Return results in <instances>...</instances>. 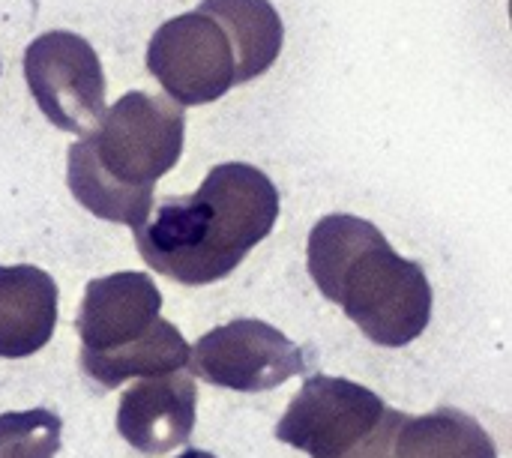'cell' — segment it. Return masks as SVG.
I'll list each match as a JSON object with an SVG mask.
<instances>
[{
	"mask_svg": "<svg viewBox=\"0 0 512 458\" xmlns=\"http://www.w3.org/2000/svg\"><path fill=\"white\" fill-rule=\"evenodd\" d=\"M279 189L246 162L216 165L198 192L162 198L135 228L141 258L180 285H213L273 231Z\"/></svg>",
	"mask_w": 512,
	"mask_h": 458,
	"instance_id": "cell-1",
	"label": "cell"
},
{
	"mask_svg": "<svg viewBox=\"0 0 512 458\" xmlns=\"http://www.w3.org/2000/svg\"><path fill=\"white\" fill-rule=\"evenodd\" d=\"M309 276L318 291L381 348H402L432 321V285L417 261L402 258L378 225L333 213L309 234Z\"/></svg>",
	"mask_w": 512,
	"mask_h": 458,
	"instance_id": "cell-2",
	"label": "cell"
},
{
	"mask_svg": "<svg viewBox=\"0 0 512 458\" xmlns=\"http://www.w3.org/2000/svg\"><path fill=\"white\" fill-rule=\"evenodd\" d=\"M84 138L105 180L132 192H153L156 180L183 156L186 114L168 96L132 90L105 108Z\"/></svg>",
	"mask_w": 512,
	"mask_h": 458,
	"instance_id": "cell-3",
	"label": "cell"
},
{
	"mask_svg": "<svg viewBox=\"0 0 512 458\" xmlns=\"http://www.w3.org/2000/svg\"><path fill=\"white\" fill-rule=\"evenodd\" d=\"M30 96L51 126L90 135L105 114V72L93 45L72 30H48L24 48Z\"/></svg>",
	"mask_w": 512,
	"mask_h": 458,
	"instance_id": "cell-4",
	"label": "cell"
},
{
	"mask_svg": "<svg viewBox=\"0 0 512 458\" xmlns=\"http://www.w3.org/2000/svg\"><path fill=\"white\" fill-rule=\"evenodd\" d=\"M147 72L183 108L222 99L234 87L237 63L225 30L192 9L156 27L147 45Z\"/></svg>",
	"mask_w": 512,
	"mask_h": 458,
	"instance_id": "cell-5",
	"label": "cell"
},
{
	"mask_svg": "<svg viewBox=\"0 0 512 458\" xmlns=\"http://www.w3.org/2000/svg\"><path fill=\"white\" fill-rule=\"evenodd\" d=\"M384 411V399L369 387L315 375L291 399L276 438L312 458H342L375 432Z\"/></svg>",
	"mask_w": 512,
	"mask_h": 458,
	"instance_id": "cell-6",
	"label": "cell"
},
{
	"mask_svg": "<svg viewBox=\"0 0 512 458\" xmlns=\"http://www.w3.org/2000/svg\"><path fill=\"white\" fill-rule=\"evenodd\" d=\"M195 378L237 393H264L282 387L306 369L303 351L273 324L240 318L210 330L189 348Z\"/></svg>",
	"mask_w": 512,
	"mask_h": 458,
	"instance_id": "cell-7",
	"label": "cell"
},
{
	"mask_svg": "<svg viewBox=\"0 0 512 458\" xmlns=\"http://www.w3.org/2000/svg\"><path fill=\"white\" fill-rule=\"evenodd\" d=\"M159 309L162 294L147 273H114L93 279L75 318L81 351L105 354L141 339L156 324Z\"/></svg>",
	"mask_w": 512,
	"mask_h": 458,
	"instance_id": "cell-8",
	"label": "cell"
},
{
	"mask_svg": "<svg viewBox=\"0 0 512 458\" xmlns=\"http://www.w3.org/2000/svg\"><path fill=\"white\" fill-rule=\"evenodd\" d=\"M195 381L183 372L144 378L129 387L117 408V432L138 453H171L195 432Z\"/></svg>",
	"mask_w": 512,
	"mask_h": 458,
	"instance_id": "cell-9",
	"label": "cell"
},
{
	"mask_svg": "<svg viewBox=\"0 0 512 458\" xmlns=\"http://www.w3.org/2000/svg\"><path fill=\"white\" fill-rule=\"evenodd\" d=\"M57 327V282L30 264L0 267V357L42 351Z\"/></svg>",
	"mask_w": 512,
	"mask_h": 458,
	"instance_id": "cell-10",
	"label": "cell"
},
{
	"mask_svg": "<svg viewBox=\"0 0 512 458\" xmlns=\"http://www.w3.org/2000/svg\"><path fill=\"white\" fill-rule=\"evenodd\" d=\"M198 12L210 15L234 48V84L261 78L282 54L285 27L270 0H204Z\"/></svg>",
	"mask_w": 512,
	"mask_h": 458,
	"instance_id": "cell-11",
	"label": "cell"
},
{
	"mask_svg": "<svg viewBox=\"0 0 512 458\" xmlns=\"http://www.w3.org/2000/svg\"><path fill=\"white\" fill-rule=\"evenodd\" d=\"M189 363V345L180 336V330L171 321L156 318V324L135 342L105 351V354H90L81 351V369L90 381H96L102 390H117L129 378H159L180 372Z\"/></svg>",
	"mask_w": 512,
	"mask_h": 458,
	"instance_id": "cell-12",
	"label": "cell"
},
{
	"mask_svg": "<svg viewBox=\"0 0 512 458\" xmlns=\"http://www.w3.org/2000/svg\"><path fill=\"white\" fill-rule=\"evenodd\" d=\"M396 458H498V447L471 414L447 405L402 423Z\"/></svg>",
	"mask_w": 512,
	"mask_h": 458,
	"instance_id": "cell-13",
	"label": "cell"
},
{
	"mask_svg": "<svg viewBox=\"0 0 512 458\" xmlns=\"http://www.w3.org/2000/svg\"><path fill=\"white\" fill-rule=\"evenodd\" d=\"M66 183L72 198L90 210L93 216L117 225H129L132 231L141 228L153 210V192H132L120 189L111 180H105L90 156L87 138L75 141L69 147V162H66Z\"/></svg>",
	"mask_w": 512,
	"mask_h": 458,
	"instance_id": "cell-14",
	"label": "cell"
},
{
	"mask_svg": "<svg viewBox=\"0 0 512 458\" xmlns=\"http://www.w3.org/2000/svg\"><path fill=\"white\" fill-rule=\"evenodd\" d=\"M63 420L51 411L0 414V458H54L60 450Z\"/></svg>",
	"mask_w": 512,
	"mask_h": 458,
	"instance_id": "cell-15",
	"label": "cell"
},
{
	"mask_svg": "<svg viewBox=\"0 0 512 458\" xmlns=\"http://www.w3.org/2000/svg\"><path fill=\"white\" fill-rule=\"evenodd\" d=\"M405 420H408V414L387 408L384 417H381V423L375 426V432L366 441H360L348 456L342 458H396V435H399V429H402Z\"/></svg>",
	"mask_w": 512,
	"mask_h": 458,
	"instance_id": "cell-16",
	"label": "cell"
},
{
	"mask_svg": "<svg viewBox=\"0 0 512 458\" xmlns=\"http://www.w3.org/2000/svg\"><path fill=\"white\" fill-rule=\"evenodd\" d=\"M177 458H216V456H210V453H204V450H186L183 456H177Z\"/></svg>",
	"mask_w": 512,
	"mask_h": 458,
	"instance_id": "cell-17",
	"label": "cell"
}]
</instances>
